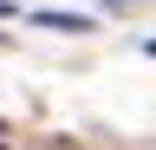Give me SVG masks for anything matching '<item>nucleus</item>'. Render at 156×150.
Instances as JSON below:
<instances>
[{"label": "nucleus", "mask_w": 156, "mask_h": 150, "mask_svg": "<svg viewBox=\"0 0 156 150\" xmlns=\"http://www.w3.org/2000/svg\"><path fill=\"white\" fill-rule=\"evenodd\" d=\"M39 26H52V33H91V20L85 13H58V7H46V13H33Z\"/></svg>", "instance_id": "obj_1"}, {"label": "nucleus", "mask_w": 156, "mask_h": 150, "mask_svg": "<svg viewBox=\"0 0 156 150\" xmlns=\"http://www.w3.org/2000/svg\"><path fill=\"white\" fill-rule=\"evenodd\" d=\"M0 39H7V33H0Z\"/></svg>", "instance_id": "obj_2"}]
</instances>
